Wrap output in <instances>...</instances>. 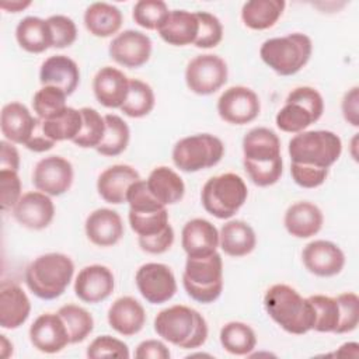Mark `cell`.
Listing matches in <instances>:
<instances>
[{
	"mask_svg": "<svg viewBox=\"0 0 359 359\" xmlns=\"http://www.w3.org/2000/svg\"><path fill=\"white\" fill-rule=\"evenodd\" d=\"M146 185L150 194L164 206L174 205L184 198L185 184L182 178L170 167H156L147 177Z\"/></svg>",
	"mask_w": 359,
	"mask_h": 359,
	"instance_id": "1f68e13d",
	"label": "cell"
},
{
	"mask_svg": "<svg viewBox=\"0 0 359 359\" xmlns=\"http://www.w3.org/2000/svg\"><path fill=\"white\" fill-rule=\"evenodd\" d=\"M31 302L22 287L14 282H3L0 286V327L15 330L29 317Z\"/></svg>",
	"mask_w": 359,
	"mask_h": 359,
	"instance_id": "603a6c76",
	"label": "cell"
},
{
	"mask_svg": "<svg viewBox=\"0 0 359 359\" xmlns=\"http://www.w3.org/2000/svg\"><path fill=\"white\" fill-rule=\"evenodd\" d=\"M324 223L321 209L309 202L300 201L290 205L283 217V224L287 233L296 238H310L316 236Z\"/></svg>",
	"mask_w": 359,
	"mask_h": 359,
	"instance_id": "484cf974",
	"label": "cell"
},
{
	"mask_svg": "<svg viewBox=\"0 0 359 359\" xmlns=\"http://www.w3.org/2000/svg\"><path fill=\"white\" fill-rule=\"evenodd\" d=\"M39 81L42 86L57 87L70 95L80 83V69L69 56L53 55L41 65Z\"/></svg>",
	"mask_w": 359,
	"mask_h": 359,
	"instance_id": "d4e9b609",
	"label": "cell"
},
{
	"mask_svg": "<svg viewBox=\"0 0 359 359\" xmlns=\"http://www.w3.org/2000/svg\"><path fill=\"white\" fill-rule=\"evenodd\" d=\"M15 39L29 53H42L53 46L48 21L34 15H28L17 24Z\"/></svg>",
	"mask_w": 359,
	"mask_h": 359,
	"instance_id": "d6a6232c",
	"label": "cell"
},
{
	"mask_svg": "<svg viewBox=\"0 0 359 359\" xmlns=\"http://www.w3.org/2000/svg\"><path fill=\"white\" fill-rule=\"evenodd\" d=\"M261 102L257 93L245 86H233L222 93L217 100L219 116L231 125H245L257 119Z\"/></svg>",
	"mask_w": 359,
	"mask_h": 359,
	"instance_id": "7c38bea8",
	"label": "cell"
},
{
	"mask_svg": "<svg viewBox=\"0 0 359 359\" xmlns=\"http://www.w3.org/2000/svg\"><path fill=\"white\" fill-rule=\"evenodd\" d=\"M219 245L230 257H245L254 251L257 236L254 229L243 220H229L219 231Z\"/></svg>",
	"mask_w": 359,
	"mask_h": 359,
	"instance_id": "f1b7e54d",
	"label": "cell"
},
{
	"mask_svg": "<svg viewBox=\"0 0 359 359\" xmlns=\"http://www.w3.org/2000/svg\"><path fill=\"white\" fill-rule=\"evenodd\" d=\"M56 143L50 139L46 137V135L43 133V129H42V119L38 118L36 121V125L32 130V135L29 136L28 142L25 143V147L31 151H35V153H42V151H48L50 150Z\"/></svg>",
	"mask_w": 359,
	"mask_h": 359,
	"instance_id": "6f0895ef",
	"label": "cell"
},
{
	"mask_svg": "<svg viewBox=\"0 0 359 359\" xmlns=\"http://www.w3.org/2000/svg\"><path fill=\"white\" fill-rule=\"evenodd\" d=\"M36 121L38 116H34L24 104L13 101L6 104L1 109L0 129L6 140L25 146L32 135Z\"/></svg>",
	"mask_w": 359,
	"mask_h": 359,
	"instance_id": "4316f807",
	"label": "cell"
},
{
	"mask_svg": "<svg viewBox=\"0 0 359 359\" xmlns=\"http://www.w3.org/2000/svg\"><path fill=\"white\" fill-rule=\"evenodd\" d=\"M73 165L60 156H48L39 160L32 171V184L36 191L49 196H59L67 192L73 184Z\"/></svg>",
	"mask_w": 359,
	"mask_h": 359,
	"instance_id": "4fadbf2b",
	"label": "cell"
},
{
	"mask_svg": "<svg viewBox=\"0 0 359 359\" xmlns=\"http://www.w3.org/2000/svg\"><path fill=\"white\" fill-rule=\"evenodd\" d=\"M314 311L316 321L313 330L317 332H334L339 323V307L335 297L324 296V294H313L309 296Z\"/></svg>",
	"mask_w": 359,
	"mask_h": 359,
	"instance_id": "b9f144b4",
	"label": "cell"
},
{
	"mask_svg": "<svg viewBox=\"0 0 359 359\" xmlns=\"http://www.w3.org/2000/svg\"><path fill=\"white\" fill-rule=\"evenodd\" d=\"M105 119V135L102 142L97 146V151L107 157H115L123 153L129 144L130 130L128 123L115 114H107Z\"/></svg>",
	"mask_w": 359,
	"mask_h": 359,
	"instance_id": "8d00e7d4",
	"label": "cell"
},
{
	"mask_svg": "<svg viewBox=\"0 0 359 359\" xmlns=\"http://www.w3.org/2000/svg\"><path fill=\"white\" fill-rule=\"evenodd\" d=\"M83 126L80 109L66 107L60 114L42 121V129L48 139L55 143L63 140H74Z\"/></svg>",
	"mask_w": 359,
	"mask_h": 359,
	"instance_id": "e575fe53",
	"label": "cell"
},
{
	"mask_svg": "<svg viewBox=\"0 0 359 359\" xmlns=\"http://www.w3.org/2000/svg\"><path fill=\"white\" fill-rule=\"evenodd\" d=\"M341 109H342L344 119L349 125L358 128L359 126V87L358 86L352 87L344 94Z\"/></svg>",
	"mask_w": 359,
	"mask_h": 359,
	"instance_id": "11a10c76",
	"label": "cell"
},
{
	"mask_svg": "<svg viewBox=\"0 0 359 359\" xmlns=\"http://www.w3.org/2000/svg\"><path fill=\"white\" fill-rule=\"evenodd\" d=\"M290 175L299 187L313 189L325 182L328 177V168H317L307 164L290 163Z\"/></svg>",
	"mask_w": 359,
	"mask_h": 359,
	"instance_id": "f5cc1de1",
	"label": "cell"
},
{
	"mask_svg": "<svg viewBox=\"0 0 359 359\" xmlns=\"http://www.w3.org/2000/svg\"><path fill=\"white\" fill-rule=\"evenodd\" d=\"M83 20L87 31L97 38L112 36L121 29L123 22L121 10L104 1L90 4L84 11Z\"/></svg>",
	"mask_w": 359,
	"mask_h": 359,
	"instance_id": "4dcf8cb0",
	"label": "cell"
},
{
	"mask_svg": "<svg viewBox=\"0 0 359 359\" xmlns=\"http://www.w3.org/2000/svg\"><path fill=\"white\" fill-rule=\"evenodd\" d=\"M142 180L139 172L128 164H114L105 168L97 180L98 195L112 205L126 202V194L130 185Z\"/></svg>",
	"mask_w": 359,
	"mask_h": 359,
	"instance_id": "44dd1931",
	"label": "cell"
},
{
	"mask_svg": "<svg viewBox=\"0 0 359 359\" xmlns=\"http://www.w3.org/2000/svg\"><path fill=\"white\" fill-rule=\"evenodd\" d=\"M243 160L272 161L280 158V140L268 128H254L243 139Z\"/></svg>",
	"mask_w": 359,
	"mask_h": 359,
	"instance_id": "f546056e",
	"label": "cell"
},
{
	"mask_svg": "<svg viewBox=\"0 0 359 359\" xmlns=\"http://www.w3.org/2000/svg\"><path fill=\"white\" fill-rule=\"evenodd\" d=\"M21 180L18 171L0 170V203L4 212L13 210L15 203L22 196Z\"/></svg>",
	"mask_w": 359,
	"mask_h": 359,
	"instance_id": "816d5d0a",
	"label": "cell"
},
{
	"mask_svg": "<svg viewBox=\"0 0 359 359\" xmlns=\"http://www.w3.org/2000/svg\"><path fill=\"white\" fill-rule=\"evenodd\" d=\"M13 216L18 224L29 230L46 229L55 217V205L49 195L41 191L22 194L13 208Z\"/></svg>",
	"mask_w": 359,
	"mask_h": 359,
	"instance_id": "2e32d148",
	"label": "cell"
},
{
	"mask_svg": "<svg viewBox=\"0 0 359 359\" xmlns=\"http://www.w3.org/2000/svg\"><path fill=\"white\" fill-rule=\"evenodd\" d=\"M324 112L323 95L310 86L293 88L275 116L276 126L286 133H300L317 122Z\"/></svg>",
	"mask_w": 359,
	"mask_h": 359,
	"instance_id": "ba28073f",
	"label": "cell"
},
{
	"mask_svg": "<svg viewBox=\"0 0 359 359\" xmlns=\"http://www.w3.org/2000/svg\"><path fill=\"white\" fill-rule=\"evenodd\" d=\"M63 320L70 344L83 342L94 330V318L90 311L77 304H65L57 310Z\"/></svg>",
	"mask_w": 359,
	"mask_h": 359,
	"instance_id": "74e56055",
	"label": "cell"
},
{
	"mask_svg": "<svg viewBox=\"0 0 359 359\" xmlns=\"http://www.w3.org/2000/svg\"><path fill=\"white\" fill-rule=\"evenodd\" d=\"M224 156L223 142L210 133L180 139L172 147V161L184 172H198L216 165Z\"/></svg>",
	"mask_w": 359,
	"mask_h": 359,
	"instance_id": "9c48e42d",
	"label": "cell"
},
{
	"mask_svg": "<svg viewBox=\"0 0 359 359\" xmlns=\"http://www.w3.org/2000/svg\"><path fill=\"white\" fill-rule=\"evenodd\" d=\"M20 168V153L14 143L8 140L0 142V170L18 171Z\"/></svg>",
	"mask_w": 359,
	"mask_h": 359,
	"instance_id": "680465c9",
	"label": "cell"
},
{
	"mask_svg": "<svg viewBox=\"0 0 359 359\" xmlns=\"http://www.w3.org/2000/svg\"><path fill=\"white\" fill-rule=\"evenodd\" d=\"M130 229L137 234V237H147L163 231L168 224L167 209L156 212H132L128 215Z\"/></svg>",
	"mask_w": 359,
	"mask_h": 359,
	"instance_id": "ee69618b",
	"label": "cell"
},
{
	"mask_svg": "<svg viewBox=\"0 0 359 359\" xmlns=\"http://www.w3.org/2000/svg\"><path fill=\"white\" fill-rule=\"evenodd\" d=\"M107 318L114 331L123 337H132L144 327L146 311L135 297L122 296L111 304Z\"/></svg>",
	"mask_w": 359,
	"mask_h": 359,
	"instance_id": "cb8c5ba5",
	"label": "cell"
},
{
	"mask_svg": "<svg viewBox=\"0 0 359 359\" xmlns=\"http://www.w3.org/2000/svg\"><path fill=\"white\" fill-rule=\"evenodd\" d=\"M135 356L137 359H168L171 353L164 342L158 339H146L137 345Z\"/></svg>",
	"mask_w": 359,
	"mask_h": 359,
	"instance_id": "9f6ffc18",
	"label": "cell"
},
{
	"mask_svg": "<svg viewBox=\"0 0 359 359\" xmlns=\"http://www.w3.org/2000/svg\"><path fill=\"white\" fill-rule=\"evenodd\" d=\"M311 52L313 42L302 32L269 38L259 48L262 62L279 76H292L300 72L310 60Z\"/></svg>",
	"mask_w": 359,
	"mask_h": 359,
	"instance_id": "277c9868",
	"label": "cell"
},
{
	"mask_svg": "<svg viewBox=\"0 0 359 359\" xmlns=\"http://www.w3.org/2000/svg\"><path fill=\"white\" fill-rule=\"evenodd\" d=\"M126 202L129 203V210L132 212H156L165 208L150 194L146 181L143 180H139L130 185L126 194Z\"/></svg>",
	"mask_w": 359,
	"mask_h": 359,
	"instance_id": "681fc988",
	"label": "cell"
},
{
	"mask_svg": "<svg viewBox=\"0 0 359 359\" xmlns=\"http://www.w3.org/2000/svg\"><path fill=\"white\" fill-rule=\"evenodd\" d=\"M154 104L156 97L151 87L139 79H130L128 97L119 109L129 118H143L153 111Z\"/></svg>",
	"mask_w": 359,
	"mask_h": 359,
	"instance_id": "f35d334b",
	"label": "cell"
},
{
	"mask_svg": "<svg viewBox=\"0 0 359 359\" xmlns=\"http://www.w3.org/2000/svg\"><path fill=\"white\" fill-rule=\"evenodd\" d=\"M247 196L248 189L244 180L234 172L210 177L201 191L205 210L217 219L233 217L245 203Z\"/></svg>",
	"mask_w": 359,
	"mask_h": 359,
	"instance_id": "52a82bcc",
	"label": "cell"
},
{
	"mask_svg": "<svg viewBox=\"0 0 359 359\" xmlns=\"http://www.w3.org/2000/svg\"><path fill=\"white\" fill-rule=\"evenodd\" d=\"M46 21L52 34V48L63 49L74 43V41L77 39V27L70 17L56 14L50 15Z\"/></svg>",
	"mask_w": 359,
	"mask_h": 359,
	"instance_id": "f907efd6",
	"label": "cell"
},
{
	"mask_svg": "<svg viewBox=\"0 0 359 359\" xmlns=\"http://www.w3.org/2000/svg\"><path fill=\"white\" fill-rule=\"evenodd\" d=\"M335 299L339 307V323L335 334L352 332L359 323V297L353 292H345Z\"/></svg>",
	"mask_w": 359,
	"mask_h": 359,
	"instance_id": "7dc6e473",
	"label": "cell"
},
{
	"mask_svg": "<svg viewBox=\"0 0 359 359\" xmlns=\"http://www.w3.org/2000/svg\"><path fill=\"white\" fill-rule=\"evenodd\" d=\"M83 126L73 143L81 149H97L105 135V119L101 114L90 107L80 108Z\"/></svg>",
	"mask_w": 359,
	"mask_h": 359,
	"instance_id": "ab89813d",
	"label": "cell"
},
{
	"mask_svg": "<svg viewBox=\"0 0 359 359\" xmlns=\"http://www.w3.org/2000/svg\"><path fill=\"white\" fill-rule=\"evenodd\" d=\"M195 14L198 18L199 29L194 45L202 49L217 46L223 39V25L220 20L208 11H196Z\"/></svg>",
	"mask_w": 359,
	"mask_h": 359,
	"instance_id": "bcb514c9",
	"label": "cell"
},
{
	"mask_svg": "<svg viewBox=\"0 0 359 359\" xmlns=\"http://www.w3.org/2000/svg\"><path fill=\"white\" fill-rule=\"evenodd\" d=\"M358 348L359 345L356 342H346L342 346H339V349L335 352L337 356H358Z\"/></svg>",
	"mask_w": 359,
	"mask_h": 359,
	"instance_id": "94428289",
	"label": "cell"
},
{
	"mask_svg": "<svg viewBox=\"0 0 359 359\" xmlns=\"http://www.w3.org/2000/svg\"><path fill=\"white\" fill-rule=\"evenodd\" d=\"M74 275L70 257L60 252H48L36 257L25 269L28 289L42 300H53L65 293Z\"/></svg>",
	"mask_w": 359,
	"mask_h": 359,
	"instance_id": "3957f363",
	"label": "cell"
},
{
	"mask_svg": "<svg viewBox=\"0 0 359 359\" xmlns=\"http://www.w3.org/2000/svg\"><path fill=\"white\" fill-rule=\"evenodd\" d=\"M187 294L198 303L209 304L223 292V259L216 251L206 257H188L182 273Z\"/></svg>",
	"mask_w": 359,
	"mask_h": 359,
	"instance_id": "5b68a950",
	"label": "cell"
},
{
	"mask_svg": "<svg viewBox=\"0 0 359 359\" xmlns=\"http://www.w3.org/2000/svg\"><path fill=\"white\" fill-rule=\"evenodd\" d=\"M268 316L286 332L303 335L313 330L316 311L309 300L285 283L272 285L264 296Z\"/></svg>",
	"mask_w": 359,
	"mask_h": 359,
	"instance_id": "6da1fadb",
	"label": "cell"
},
{
	"mask_svg": "<svg viewBox=\"0 0 359 359\" xmlns=\"http://www.w3.org/2000/svg\"><path fill=\"white\" fill-rule=\"evenodd\" d=\"M29 6H31V1H20V0H15V1H1L0 3V7L4 11H7V13H20V11L25 10Z\"/></svg>",
	"mask_w": 359,
	"mask_h": 359,
	"instance_id": "91938a15",
	"label": "cell"
},
{
	"mask_svg": "<svg viewBox=\"0 0 359 359\" xmlns=\"http://www.w3.org/2000/svg\"><path fill=\"white\" fill-rule=\"evenodd\" d=\"M0 355L4 359L13 355V344L7 339L6 335H0Z\"/></svg>",
	"mask_w": 359,
	"mask_h": 359,
	"instance_id": "6125c7cd",
	"label": "cell"
},
{
	"mask_svg": "<svg viewBox=\"0 0 359 359\" xmlns=\"http://www.w3.org/2000/svg\"><path fill=\"white\" fill-rule=\"evenodd\" d=\"M129 79L112 66L101 67L93 79V91L97 101L107 108H121L129 93Z\"/></svg>",
	"mask_w": 359,
	"mask_h": 359,
	"instance_id": "ffe728a7",
	"label": "cell"
},
{
	"mask_svg": "<svg viewBox=\"0 0 359 359\" xmlns=\"http://www.w3.org/2000/svg\"><path fill=\"white\" fill-rule=\"evenodd\" d=\"M220 344L231 355H250L257 345V335L254 330L241 321H230L224 324L219 335Z\"/></svg>",
	"mask_w": 359,
	"mask_h": 359,
	"instance_id": "d590c367",
	"label": "cell"
},
{
	"mask_svg": "<svg viewBox=\"0 0 359 359\" xmlns=\"http://www.w3.org/2000/svg\"><path fill=\"white\" fill-rule=\"evenodd\" d=\"M181 245L187 257H206L219 247V231L206 219H192L185 223L181 233Z\"/></svg>",
	"mask_w": 359,
	"mask_h": 359,
	"instance_id": "7402d4cb",
	"label": "cell"
},
{
	"mask_svg": "<svg viewBox=\"0 0 359 359\" xmlns=\"http://www.w3.org/2000/svg\"><path fill=\"white\" fill-rule=\"evenodd\" d=\"M67 94L53 86H42L32 98V108L36 116L42 121L60 114L66 105Z\"/></svg>",
	"mask_w": 359,
	"mask_h": 359,
	"instance_id": "60d3db41",
	"label": "cell"
},
{
	"mask_svg": "<svg viewBox=\"0 0 359 359\" xmlns=\"http://www.w3.org/2000/svg\"><path fill=\"white\" fill-rule=\"evenodd\" d=\"M29 341L35 349L43 353H57L70 344L66 325L57 313H45L36 317L29 327Z\"/></svg>",
	"mask_w": 359,
	"mask_h": 359,
	"instance_id": "ac0fdd59",
	"label": "cell"
},
{
	"mask_svg": "<svg viewBox=\"0 0 359 359\" xmlns=\"http://www.w3.org/2000/svg\"><path fill=\"white\" fill-rule=\"evenodd\" d=\"M292 163L328 168L342 153L341 137L331 130H303L289 140Z\"/></svg>",
	"mask_w": 359,
	"mask_h": 359,
	"instance_id": "8992f818",
	"label": "cell"
},
{
	"mask_svg": "<svg viewBox=\"0 0 359 359\" xmlns=\"http://www.w3.org/2000/svg\"><path fill=\"white\" fill-rule=\"evenodd\" d=\"M137 243H139V247L147 254H153V255L164 254L171 248L174 243V230L171 224H168L163 231L157 234L147 236V237H137Z\"/></svg>",
	"mask_w": 359,
	"mask_h": 359,
	"instance_id": "db71d44e",
	"label": "cell"
},
{
	"mask_svg": "<svg viewBox=\"0 0 359 359\" xmlns=\"http://www.w3.org/2000/svg\"><path fill=\"white\" fill-rule=\"evenodd\" d=\"M115 287V278L112 271L100 264L87 265L76 276L74 293L76 296L90 304H95L108 299Z\"/></svg>",
	"mask_w": 359,
	"mask_h": 359,
	"instance_id": "e0dca14e",
	"label": "cell"
},
{
	"mask_svg": "<svg viewBox=\"0 0 359 359\" xmlns=\"http://www.w3.org/2000/svg\"><path fill=\"white\" fill-rule=\"evenodd\" d=\"M302 259L306 269L320 278L335 276L345 266L344 251L328 240L310 241L302 251Z\"/></svg>",
	"mask_w": 359,
	"mask_h": 359,
	"instance_id": "9a60e30c",
	"label": "cell"
},
{
	"mask_svg": "<svg viewBox=\"0 0 359 359\" xmlns=\"http://www.w3.org/2000/svg\"><path fill=\"white\" fill-rule=\"evenodd\" d=\"M154 331L164 341L182 349L199 348L209 332L205 317L184 304L161 310L154 318Z\"/></svg>",
	"mask_w": 359,
	"mask_h": 359,
	"instance_id": "7a4b0ae2",
	"label": "cell"
},
{
	"mask_svg": "<svg viewBox=\"0 0 359 359\" xmlns=\"http://www.w3.org/2000/svg\"><path fill=\"white\" fill-rule=\"evenodd\" d=\"M86 355L91 359L100 358H118V359H128L130 356L128 345L111 335H100L94 338L90 345L87 346Z\"/></svg>",
	"mask_w": 359,
	"mask_h": 359,
	"instance_id": "c3c4849f",
	"label": "cell"
},
{
	"mask_svg": "<svg viewBox=\"0 0 359 359\" xmlns=\"http://www.w3.org/2000/svg\"><path fill=\"white\" fill-rule=\"evenodd\" d=\"M198 29L199 24L195 13L187 10H172L157 32L168 45L185 46L195 42Z\"/></svg>",
	"mask_w": 359,
	"mask_h": 359,
	"instance_id": "83f0119b",
	"label": "cell"
},
{
	"mask_svg": "<svg viewBox=\"0 0 359 359\" xmlns=\"http://www.w3.org/2000/svg\"><path fill=\"white\" fill-rule=\"evenodd\" d=\"M229 70L226 62L212 53L198 55L191 59L185 69L187 87L198 95H210L220 90L227 81Z\"/></svg>",
	"mask_w": 359,
	"mask_h": 359,
	"instance_id": "30bf717a",
	"label": "cell"
},
{
	"mask_svg": "<svg viewBox=\"0 0 359 359\" xmlns=\"http://www.w3.org/2000/svg\"><path fill=\"white\" fill-rule=\"evenodd\" d=\"M135 280L142 297L151 304H163L177 293L175 276L165 264H143L137 269Z\"/></svg>",
	"mask_w": 359,
	"mask_h": 359,
	"instance_id": "8fae6325",
	"label": "cell"
},
{
	"mask_svg": "<svg viewBox=\"0 0 359 359\" xmlns=\"http://www.w3.org/2000/svg\"><path fill=\"white\" fill-rule=\"evenodd\" d=\"M244 170L248 178L257 187H271L280 180L283 171V160L276 158L272 161H247L243 160Z\"/></svg>",
	"mask_w": 359,
	"mask_h": 359,
	"instance_id": "f6af8a7d",
	"label": "cell"
},
{
	"mask_svg": "<svg viewBox=\"0 0 359 359\" xmlns=\"http://www.w3.org/2000/svg\"><path fill=\"white\" fill-rule=\"evenodd\" d=\"M109 57L129 69H136L149 62L151 55V39L136 29H126L118 34L109 43Z\"/></svg>",
	"mask_w": 359,
	"mask_h": 359,
	"instance_id": "5bb4252c",
	"label": "cell"
},
{
	"mask_svg": "<svg viewBox=\"0 0 359 359\" xmlns=\"http://www.w3.org/2000/svg\"><path fill=\"white\" fill-rule=\"evenodd\" d=\"M168 14V6L161 0H139L133 6L132 18L139 27L144 29L158 31Z\"/></svg>",
	"mask_w": 359,
	"mask_h": 359,
	"instance_id": "7bdbcfd3",
	"label": "cell"
},
{
	"mask_svg": "<svg viewBox=\"0 0 359 359\" xmlns=\"http://www.w3.org/2000/svg\"><path fill=\"white\" fill-rule=\"evenodd\" d=\"M87 238L98 247H112L123 236V222L118 212L100 208L91 212L84 223Z\"/></svg>",
	"mask_w": 359,
	"mask_h": 359,
	"instance_id": "d6986e66",
	"label": "cell"
},
{
	"mask_svg": "<svg viewBox=\"0 0 359 359\" xmlns=\"http://www.w3.org/2000/svg\"><path fill=\"white\" fill-rule=\"evenodd\" d=\"M285 7L283 0H251L243 6L241 20L250 29L264 31L278 22Z\"/></svg>",
	"mask_w": 359,
	"mask_h": 359,
	"instance_id": "836d02e7",
	"label": "cell"
}]
</instances>
